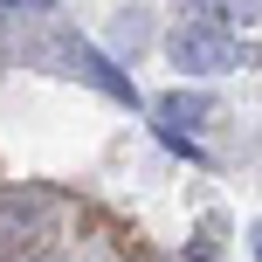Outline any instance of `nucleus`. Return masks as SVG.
Wrapping results in <instances>:
<instances>
[{"instance_id": "obj_1", "label": "nucleus", "mask_w": 262, "mask_h": 262, "mask_svg": "<svg viewBox=\"0 0 262 262\" xmlns=\"http://www.w3.org/2000/svg\"><path fill=\"white\" fill-rule=\"evenodd\" d=\"M35 55H41V62H62L76 83L104 90L111 104H131V111H138V83H131L124 69H118V62H111V55L90 41V35H76V28H55V41H35Z\"/></svg>"}, {"instance_id": "obj_2", "label": "nucleus", "mask_w": 262, "mask_h": 262, "mask_svg": "<svg viewBox=\"0 0 262 262\" xmlns=\"http://www.w3.org/2000/svg\"><path fill=\"white\" fill-rule=\"evenodd\" d=\"M166 49H172V62L186 69V76H221V69H235L242 62V41L228 35V28H214V21H180L166 35Z\"/></svg>"}, {"instance_id": "obj_3", "label": "nucleus", "mask_w": 262, "mask_h": 262, "mask_svg": "<svg viewBox=\"0 0 262 262\" xmlns=\"http://www.w3.org/2000/svg\"><path fill=\"white\" fill-rule=\"evenodd\" d=\"M49 207H55V200L35 193V186H28V193H0V221H7V235H14V228H21V235H35V221H41Z\"/></svg>"}, {"instance_id": "obj_4", "label": "nucleus", "mask_w": 262, "mask_h": 262, "mask_svg": "<svg viewBox=\"0 0 262 262\" xmlns=\"http://www.w3.org/2000/svg\"><path fill=\"white\" fill-rule=\"evenodd\" d=\"M207 111H214V97H207V90H172V97H159V124H166V131L200 124Z\"/></svg>"}, {"instance_id": "obj_5", "label": "nucleus", "mask_w": 262, "mask_h": 262, "mask_svg": "<svg viewBox=\"0 0 262 262\" xmlns=\"http://www.w3.org/2000/svg\"><path fill=\"white\" fill-rule=\"evenodd\" d=\"M249 235H255V262H262V221H255V228H249Z\"/></svg>"}]
</instances>
